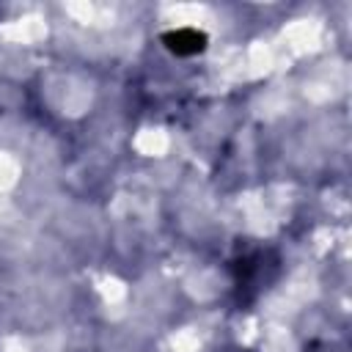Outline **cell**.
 <instances>
[{
    "mask_svg": "<svg viewBox=\"0 0 352 352\" xmlns=\"http://www.w3.org/2000/svg\"><path fill=\"white\" fill-rule=\"evenodd\" d=\"M280 258L270 248H245L231 261V283H234V300L236 305H250L278 275Z\"/></svg>",
    "mask_w": 352,
    "mask_h": 352,
    "instance_id": "cell-1",
    "label": "cell"
},
{
    "mask_svg": "<svg viewBox=\"0 0 352 352\" xmlns=\"http://www.w3.org/2000/svg\"><path fill=\"white\" fill-rule=\"evenodd\" d=\"M206 33L195 30V28H176V30H168L162 33V44L165 50H170L173 55H182V58H190V55H198L206 50Z\"/></svg>",
    "mask_w": 352,
    "mask_h": 352,
    "instance_id": "cell-2",
    "label": "cell"
}]
</instances>
